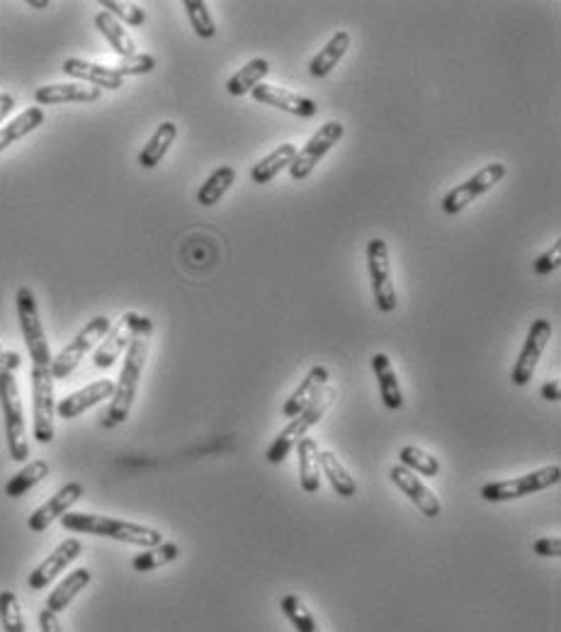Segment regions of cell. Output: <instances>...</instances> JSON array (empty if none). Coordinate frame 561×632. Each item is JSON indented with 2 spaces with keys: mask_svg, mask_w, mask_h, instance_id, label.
<instances>
[{
  "mask_svg": "<svg viewBox=\"0 0 561 632\" xmlns=\"http://www.w3.org/2000/svg\"><path fill=\"white\" fill-rule=\"evenodd\" d=\"M151 334H153V321L149 319V316H141L139 329H136L132 343H129V348H127V358H124L119 380L115 382V394H112L110 409H107V414L102 416V428L122 426V423L129 419V414H132L141 372H144L146 360H149Z\"/></svg>",
  "mask_w": 561,
  "mask_h": 632,
  "instance_id": "cell-1",
  "label": "cell"
},
{
  "mask_svg": "<svg viewBox=\"0 0 561 632\" xmlns=\"http://www.w3.org/2000/svg\"><path fill=\"white\" fill-rule=\"evenodd\" d=\"M61 526L71 530V533L98 535V538L119 540V543L144 547V550L163 543V535L156 528L119 521V518L110 516H98V513H64L61 516Z\"/></svg>",
  "mask_w": 561,
  "mask_h": 632,
  "instance_id": "cell-2",
  "label": "cell"
},
{
  "mask_svg": "<svg viewBox=\"0 0 561 632\" xmlns=\"http://www.w3.org/2000/svg\"><path fill=\"white\" fill-rule=\"evenodd\" d=\"M336 397H338L336 389L323 387V392L319 394V397H316L314 402L306 406L302 414L294 416V419L289 421L280 433H277V438L272 440L268 453H265L270 465H280V462L287 460V455L297 448L299 440L306 438V433H309L311 428H314L316 423L328 414V409H331L333 402H336Z\"/></svg>",
  "mask_w": 561,
  "mask_h": 632,
  "instance_id": "cell-3",
  "label": "cell"
},
{
  "mask_svg": "<svg viewBox=\"0 0 561 632\" xmlns=\"http://www.w3.org/2000/svg\"><path fill=\"white\" fill-rule=\"evenodd\" d=\"M0 406H3L5 438H8L10 457L15 462H25L30 457V443H27L25 409H22L20 387L13 372H0Z\"/></svg>",
  "mask_w": 561,
  "mask_h": 632,
  "instance_id": "cell-4",
  "label": "cell"
},
{
  "mask_svg": "<svg viewBox=\"0 0 561 632\" xmlns=\"http://www.w3.org/2000/svg\"><path fill=\"white\" fill-rule=\"evenodd\" d=\"M561 479V467L554 462V465L542 467V470L527 472L523 477L506 479V482H491L481 487L479 496L489 504H501V501H513V499H523V496H530L535 492H542V489L554 487Z\"/></svg>",
  "mask_w": 561,
  "mask_h": 632,
  "instance_id": "cell-5",
  "label": "cell"
},
{
  "mask_svg": "<svg viewBox=\"0 0 561 632\" xmlns=\"http://www.w3.org/2000/svg\"><path fill=\"white\" fill-rule=\"evenodd\" d=\"M17 319H20L22 338H25V346L27 351H30L32 365L51 368L54 355L49 351L47 334H44L42 319H39L37 299H34V292L30 287H20V290H17Z\"/></svg>",
  "mask_w": 561,
  "mask_h": 632,
  "instance_id": "cell-6",
  "label": "cell"
},
{
  "mask_svg": "<svg viewBox=\"0 0 561 632\" xmlns=\"http://www.w3.org/2000/svg\"><path fill=\"white\" fill-rule=\"evenodd\" d=\"M110 326L112 321L107 319V316H95V319H90L81 329V334L73 338L64 351L51 360V377H54V380H64V377L71 375V372L81 365L85 355L93 351L95 346H100V341L107 336Z\"/></svg>",
  "mask_w": 561,
  "mask_h": 632,
  "instance_id": "cell-7",
  "label": "cell"
},
{
  "mask_svg": "<svg viewBox=\"0 0 561 632\" xmlns=\"http://www.w3.org/2000/svg\"><path fill=\"white\" fill-rule=\"evenodd\" d=\"M32 411H34V438L42 445L54 440V377L51 368L44 365H32Z\"/></svg>",
  "mask_w": 561,
  "mask_h": 632,
  "instance_id": "cell-8",
  "label": "cell"
},
{
  "mask_svg": "<svg viewBox=\"0 0 561 632\" xmlns=\"http://www.w3.org/2000/svg\"><path fill=\"white\" fill-rule=\"evenodd\" d=\"M367 263H370V280L377 309L384 314H391L399 307V297H396L394 280H391L387 241L372 239L370 244H367Z\"/></svg>",
  "mask_w": 561,
  "mask_h": 632,
  "instance_id": "cell-9",
  "label": "cell"
},
{
  "mask_svg": "<svg viewBox=\"0 0 561 632\" xmlns=\"http://www.w3.org/2000/svg\"><path fill=\"white\" fill-rule=\"evenodd\" d=\"M552 334L554 329L549 319H537L535 324L530 326L523 351H520L518 360H515L513 365V372H510V382H513L515 387H525L527 382L532 380V375H535L537 365H540L544 355V348L552 341Z\"/></svg>",
  "mask_w": 561,
  "mask_h": 632,
  "instance_id": "cell-10",
  "label": "cell"
},
{
  "mask_svg": "<svg viewBox=\"0 0 561 632\" xmlns=\"http://www.w3.org/2000/svg\"><path fill=\"white\" fill-rule=\"evenodd\" d=\"M343 134H345L343 122L331 120V122L323 124L319 132H316L314 137L306 141V146H302V151H297V158H294L292 166H289V173H292V178L294 180L309 178L311 171L316 168V163H319L321 158L326 156L340 139H343Z\"/></svg>",
  "mask_w": 561,
  "mask_h": 632,
  "instance_id": "cell-11",
  "label": "cell"
},
{
  "mask_svg": "<svg viewBox=\"0 0 561 632\" xmlns=\"http://www.w3.org/2000/svg\"><path fill=\"white\" fill-rule=\"evenodd\" d=\"M503 178H506V166H503V163H498V161L489 163V166L481 168V171L476 173V176L469 178L467 183L457 185L455 190H450V193L445 195V200H442V210H445L447 214L462 212L464 207L472 205L476 197L489 193L493 185L501 183Z\"/></svg>",
  "mask_w": 561,
  "mask_h": 632,
  "instance_id": "cell-12",
  "label": "cell"
},
{
  "mask_svg": "<svg viewBox=\"0 0 561 632\" xmlns=\"http://www.w3.org/2000/svg\"><path fill=\"white\" fill-rule=\"evenodd\" d=\"M139 324H141V314L124 312L122 319H119L115 326H110L107 336L100 341L98 351H95V355H93L95 368H100V370L112 368V365H115L119 360V355L127 353L129 343H132V338L136 334V329H139Z\"/></svg>",
  "mask_w": 561,
  "mask_h": 632,
  "instance_id": "cell-13",
  "label": "cell"
},
{
  "mask_svg": "<svg viewBox=\"0 0 561 632\" xmlns=\"http://www.w3.org/2000/svg\"><path fill=\"white\" fill-rule=\"evenodd\" d=\"M389 477H391V482L399 487V492L404 494L406 499L423 513L425 518H438L440 516L442 513L440 499L433 492H430L428 484H425L416 472L406 470L404 465H394L391 467Z\"/></svg>",
  "mask_w": 561,
  "mask_h": 632,
  "instance_id": "cell-14",
  "label": "cell"
},
{
  "mask_svg": "<svg viewBox=\"0 0 561 632\" xmlns=\"http://www.w3.org/2000/svg\"><path fill=\"white\" fill-rule=\"evenodd\" d=\"M83 552V545L78 538H68L61 543L59 547H56L54 552L44 560L42 564H37V567L32 569L30 579H27V584H30L32 591H42L47 589V586L54 581L56 577H59L61 572L68 567L71 562H76L78 557H81Z\"/></svg>",
  "mask_w": 561,
  "mask_h": 632,
  "instance_id": "cell-15",
  "label": "cell"
},
{
  "mask_svg": "<svg viewBox=\"0 0 561 632\" xmlns=\"http://www.w3.org/2000/svg\"><path fill=\"white\" fill-rule=\"evenodd\" d=\"M81 499H83V484L68 482L66 487H61L59 492L51 496L47 504H42L37 511L32 513L30 521H27V528H30L32 533H44L51 523L59 521V518L71 511V506H76Z\"/></svg>",
  "mask_w": 561,
  "mask_h": 632,
  "instance_id": "cell-16",
  "label": "cell"
},
{
  "mask_svg": "<svg viewBox=\"0 0 561 632\" xmlns=\"http://www.w3.org/2000/svg\"><path fill=\"white\" fill-rule=\"evenodd\" d=\"M251 93H253L255 103L277 107V110L289 112V115L304 117V120H309V117H314L316 112H319V105H316L311 98H304V95H294L285 88L270 86V83H260V86H255Z\"/></svg>",
  "mask_w": 561,
  "mask_h": 632,
  "instance_id": "cell-17",
  "label": "cell"
},
{
  "mask_svg": "<svg viewBox=\"0 0 561 632\" xmlns=\"http://www.w3.org/2000/svg\"><path fill=\"white\" fill-rule=\"evenodd\" d=\"M112 394H115V382L95 380V382H90L88 387L78 389V392L68 394L66 399H61V402L56 404V414H59L61 419L71 421V419H76V416L85 414L88 409H93V406H98L100 402H105V399H112Z\"/></svg>",
  "mask_w": 561,
  "mask_h": 632,
  "instance_id": "cell-18",
  "label": "cell"
},
{
  "mask_svg": "<svg viewBox=\"0 0 561 632\" xmlns=\"http://www.w3.org/2000/svg\"><path fill=\"white\" fill-rule=\"evenodd\" d=\"M64 73L66 76L76 78L78 83H88L93 88H105V90H119L124 86V78L112 69V66H102V64H93V61H85V59H71L64 61Z\"/></svg>",
  "mask_w": 561,
  "mask_h": 632,
  "instance_id": "cell-19",
  "label": "cell"
},
{
  "mask_svg": "<svg viewBox=\"0 0 561 632\" xmlns=\"http://www.w3.org/2000/svg\"><path fill=\"white\" fill-rule=\"evenodd\" d=\"M102 90L88 83H51L34 90L37 105H61V103H95L100 100Z\"/></svg>",
  "mask_w": 561,
  "mask_h": 632,
  "instance_id": "cell-20",
  "label": "cell"
},
{
  "mask_svg": "<svg viewBox=\"0 0 561 632\" xmlns=\"http://www.w3.org/2000/svg\"><path fill=\"white\" fill-rule=\"evenodd\" d=\"M323 387H328V368H323V365H314V368L309 370V375L302 380V385L297 387V392H294L292 397L285 402V406H282L285 419H294V416L302 414L306 406L314 402V399L323 392Z\"/></svg>",
  "mask_w": 561,
  "mask_h": 632,
  "instance_id": "cell-21",
  "label": "cell"
},
{
  "mask_svg": "<svg viewBox=\"0 0 561 632\" xmlns=\"http://www.w3.org/2000/svg\"><path fill=\"white\" fill-rule=\"evenodd\" d=\"M372 370L377 375L379 382V397H382V404L387 406L389 411H399L404 406V392H401L399 377H396L394 365H391L387 353H374L372 355Z\"/></svg>",
  "mask_w": 561,
  "mask_h": 632,
  "instance_id": "cell-22",
  "label": "cell"
},
{
  "mask_svg": "<svg viewBox=\"0 0 561 632\" xmlns=\"http://www.w3.org/2000/svg\"><path fill=\"white\" fill-rule=\"evenodd\" d=\"M321 448L314 438H302L297 445L299 484L306 494H316L321 487Z\"/></svg>",
  "mask_w": 561,
  "mask_h": 632,
  "instance_id": "cell-23",
  "label": "cell"
},
{
  "mask_svg": "<svg viewBox=\"0 0 561 632\" xmlns=\"http://www.w3.org/2000/svg\"><path fill=\"white\" fill-rule=\"evenodd\" d=\"M90 579H93V574H90V569H85V567L76 569V572H71L47 596V603H44V608H47V611H51V613H64L66 608L71 606L73 598L81 594L85 586L90 584Z\"/></svg>",
  "mask_w": 561,
  "mask_h": 632,
  "instance_id": "cell-24",
  "label": "cell"
},
{
  "mask_svg": "<svg viewBox=\"0 0 561 632\" xmlns=\"http://www.w3.org/2000/svg\"><path fill=\"white\" fill-rule=\"evenodd\" d=\"M350 42H353V35H350L348 30H338L336 35L331 37V42H328L326 47H323L321 52L311 59V64H309L311 76L314 78L328 76V73L336 69L338 61L343 59L345 52L350 49Z\"/></svg>",
  "mask_w": 561,
  "mask_h": 632,
  "instance_id": "cell-25",
  "label": "cell"
},
{
  "mask_svg": "<svg viewBox=\"0 0 561 632\" xmlns=\"http://www.w3.org/2000/svg\"><path fill=\"white\" fill-rule=\"evenodd\" d=\"M178 139V124L175 122H163L158 124V129L153 132V137L146 141V146L139 154V166L141 168H156L163 161V156L168 154V149L173 146V141Z\"/></svg>",
  "mask_w": 561,
  "mask_h": 632,
  "instance_id": "cell-26",
  "label": "cell"
},
{
  "mask_svg": "<svg viewBox=\"0 0 561 632\" xmlns=\"http://www.w3.org/2000/svg\"><path fill=\"white\" fill-rule=\"evenodd\" d=\"M95 27H98V30L102 32V37L110 42V47L119 54V59H127V56L136 54V42L132 39V35H129V32L124 30L122 22L112 18L110 13L100 10V13L95 15Z\"/></svg>",
  "mask_w": 561,
  "mask_h": 632,
  "instance_id": "cell-27",
  "label": "cell"
},
{
  "mask_svg": "<svg viewBox=\"0 0 561 632\" xmlns=\"http://www.w3.org/2000/svg\"><path fill=\"white\" fill-rule=\"evenodd\" d=\"M297 146L294 144H282V146H277L275 151H272V154H268L263 158V161H258L253 166V171H251V178L255 180V183L258 185H265V183H270L272 178L277 176V173L282 171V168H289L292 166V161L294 158H297Z\"/></svg>",
  "mask_w": 561,
  "mask_h": 632,
  "instance_id": "cell-28",
  "label": "cell"
},
{
  "mask_svg": "<svg viewBox=\"0 0 561 632\" xmlns=\"http://www.w3.org/2000/svg\"><path fill=\"white\" fill-rule=\"evenodd\" d=\"M42 124H44L42 107H30V110H25L22 115H17L15 120H10L8 124L0 127V151H5L10 144H15V141H20L22 137H27V134H32L34 129L42 127Z\"/></svg>",
  "mask_w": 561,
  "mask_h": 632,
  "instance_id": "cell-29",
  "label": "cell"
},
{
  "mask_svg": "<svg viewBox=\"0 0 561 632\" xmlns=\"http://www.w3.org/2000/svg\"><path fill=\"white\" fill-rule=\"evenodd\" d=\"M270 73V61L268 59H253L243 66L241 71H236L234 76L226 81V93L241 98V95L251 93L255 86L263 83V78Z\"/></svg>",
  "mask_w": 561,
  "mask_h": 632,
  "instance_id": "cell-30",
  "label": "cell"
},
{
  "mask_svg": "<svg viewBox=\"0 0 561 632\" xmlns=\"http://www.w3.org/2000/svg\"><path fill=\"white\" fill-rule=\"evenodd\" d=\"M319 457H321V470L328 477V482H331L333 492H336L338 496H343V499L355 496L357 484H355L353 474L348 472V467H345L343 462L331 453V450H321Z\"/></svg>",
  "mask_w": 561,
  "mask_h": 632,
  "instance_id": "cell-31",
  "label": "cell"
},
{
  "mask_svg": "<svg viewBox=\"0 0 561 632\" xmlns=\"http://www.w3.org/2000/svg\"><path fill=\"white\" fill-rule=\"evenodd\" d=\"M49 477V462L47 460H32L30 465L22 467L15 477H10V482L5 484V496L10 499H20L25 496L30 489L37 487L39 482Z\"/></svg>",
  "mask_w": 561,
  "mask_h": 632,
  "instance_id": "cell-32",
  "label": "cell"
},
{
  "mask_svg": "<svg viewBox=\"0 0 561 632\" xmlns=\"http://www.w3.org/2000/svg\"><path fill=\"white\" fill-rule=\"evenodd\" d=\"M234 180H236L234 168L219 166L217 171L212 173V176L204 180L200 193H197V202H200L202 207H214L221 200V197L226 195V190L234 185Z\"/></svg>",
  "mask_w": 561,
  "mask_h": 632,
  "instance_id": "cell-33",
  "label": "cell"
},
{
  "mask_svg": "<svg viewBox=\"0 0 561 632\" xmlns=\"http://www.w3.org/2000/svg\"><path fill=\"white\" fill-rule=\"evenodd\" d=\"M180 555V547L175 543H161L156 547H146L141 555H136L132 560V567L136 572H153L158 567H166V564L175 562Z\"/></svg>",
  "mask_w": 561,
  "mask_h": 632,
  "instance_id": "cell-34",
  "label": "cell"
},
{
  "mask_svg": "<svg viewBox=\"0 0 561 632\" xmlns=\"http://www.w3.org/2000/svg\"><path fill=\"white\" fill-rule=\"evenodd\" d=\"M399 465H404L406 470L423 474V477H438L440 474V460L435 455L425 453V450L416 448V445H406L399 453Z\"/></svg>",
  "mask_w": 561,
  "mask_h": 632,
  "instance_id": "cell-35",
  "label": "cell"
},
{
  "mask_svg": "<svg viewBox=\"0 0 561 632\" xmlns=\"http://www.w3.org/2000/svg\"><path fill=\"white\" fill-rule=\"evenodd\" d=\"M280 608H282V613L287 615V620L294 625V630H297V632H323L321 625L316 623V618L309 613V608L304 606L302 598H299V596L287 594L285 598H282Z\"/></svg>",
  "mask_w": 561,
  "mask_h": 632,
  "instance_id": "cell-36",
  "label": "cell"
},
{
  "mask_svg": "<svg viewBox=\"0 0 561 632\" xmlns=\"http://www.w3.org/2000/svg\"><path fill=\"white\" fill-rule=\"evenodd\" d=\"M183 8L197 37L212 39L217 35V25H214V18L209 15V5L204 0H185Z\"/></svg>",
  "mask_w": 561,
  "mask_h": 632,
  "instance_id": "cell-37",
  "label": "cell"
},
{
  "mask_svg": "<svg viewBox=\"0 0 561 632\" xmlns=\"http://www.w3.org/2000/svg\"><path fill=\"white\" fill-rule=\"evenodd\" d=\"M0 623H3L5 632H25V618H22L20 601H17L15 591L5 589L0 591Z\"/></svg>",
  "mask_w": 561,
  "mask_h": 632,
  "instance_id": "cell-38",
  "label": "cell"
},
{
  "mask_svg": "<svg viewBox=\"0 0 561 632\" xmlns=\"http://www.w3.org/2000/svg\"><path fill=\"white\" fill-rule=\"evenodd\" d=\"M102 10L110 13L119 22H127L132 27H141L146 22V13L134 3H119V0H102Z\"/></svg>",
  "mask_w": 561,
  "mask_h": 632,
  "instance_id": "cell-39",
  "label": "cell"
},
{
  "mask_svg": "<svg viewBox=\"0 0 561 632\" xmlns=\"http://www.w3.org/2000/svg\"><path fill=\"white\" fill-rule=\"evenodd\" d=\"M119 76L127 78V76H144V73H151L156 69V59L151 54H139L136 52L134 56H127V59H119L117 66H112Z\"/></svg>",
  "mask_w": 561,
  "mask_h": 632,
  "instance_id": "cell-40",
  "label": "cell"
},
{
  "mask_svg": "<svg viewBox=\"0 0 561 632\" xmlns=\"http://www.w3.org/2000/svg\"><path fill=\"white\" fill-rule=\"evenodd\" d=\"M559 265H561V239L554 241V246L532 263V270H535V275H549V273H554Z\"/></svg>",
  "mask_w": 561,
  "mask_h": 632,
  "instance_id": "cell-41",
  "label": "cell"
},
{
  "mask_svg": "<svg viewBox=\"0 0 561 632\" xmlns=\"http://www.w3.org/2000/svg\"><path fill=\"white\" fill-rule=\"evenodd\" d=\"M532 552L540 557H561V538L559 535H554V538H540L532 545Z\"/></svg>",
  "mask_w": 561,
  "mask_h": 632,
  "instance_id": "cell-42",
  "label": "cell"
},
{
  "mask_svg": "<svg viewBox=\"0 0 561 632\" xmlns=\"http://www.w3.org/2000/svg\"><path fill=\"white\" fill-rule=\"evenodd\" d=\"M39 630L42 632H64L61 630V623H59V618H56V613L47 611V608H42V613H39Z\"/></svg>",
  "mask_w": 561,
  "mask_h": 632,
  "instance_id": "cell-43",
  "label": "cell"
},
{
  "mask_svg": "<svg viewBox=\"0 0 561 632\" xmlns=\"http://www.w3.org/2000/svg\"><path fill=\"white\" fill-rule=\"evenodd\" d=\"M20 365H22L20 353H15V351L0 353V372H15Z\"/></svg>",
  "mask_w": 561,
  "mask_h": 632,
  "instance_id": "cell-44",
  "label": "cell"
},
{
  "mask_svg": "<svg viewBox=\"0 0 561 632\" xmlns=\"http://www.w3.org/2000/svg\"><path fill=\"white\" fill-rule=\"evenodd\" d=\"M13 107H15V95L0 93V127H3V122L8 120V115L13 112Z\"/></svg>",
  "mask_w": 561,
  "mask_h": 632,
  "instance_id": "cell-45",
  "label": "cell"
},
{
  "mask_svg": "<svg viewBox=\"0 0 561 632\" xmlns=\"http://www.w3.org/2000/svg\"><path fill=\"white\" fill-rule=\"evenodd\" d=\"M542 397L547 399V402H559L561 399V389H559V382L557 380H549L544 382L542 387Z\"/></svg>",
  "mask_w": 561,
  "mask_h": 632,
  "instance_id": "cell-46",
  "label": "cell"
},
{
  "mask_svg": "<svg viewBox=\"0 0 561 632\" xmlns=\"http://www.w3.org/2000/svg\"><path fill=\"white\" fill-rule=\"evenodd\" d=\"M27 5H30V8H37V10H44V8H49V0H27Z\"/></svg>",
  "mask_w": 561,
  "mask_h": 632,
  "instance_id": "cell-47",
  "label": "cell"
},
{
  "mask_svg": "<svg viewBox=\"0 0 561 632\" xmlns=\"http://www.w3.org/2000/svg\"><path fill=\"white\" fill-rule=\"evenodd\" d=\"M0 353H3V343H0Z\"/></svg>",
  "mask_w": 561,
  "mask_h": 632,
  "instance_id": "cell-48",
  "label": "cell"
}]
</instances>
